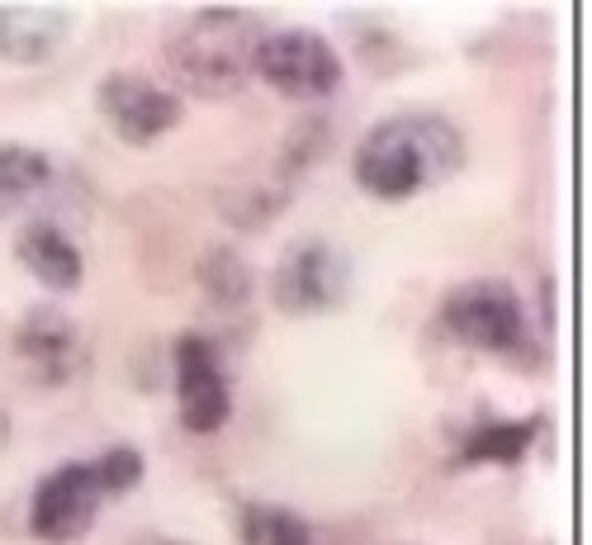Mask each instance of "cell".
Masks as SVG:
<instances>
[{
	"label": "cell",
	"mask_w": 592,
	"mask_h": 545,
	"mask_svg": "<svg viewBox=\"0 0 592 545\" xmlns=\"http://www.w3.org/2000/svg\"><path fill=\"white\" fill-rule=\"evenodd\" d=\"M465 162V138L446 114L413 109V114H389L375 128H365V138L351 152V176L365 195L389 204H403L450 181Z\"/></svg>",
	"instance_id": "6da1fadb"
},
{
	"label": "cell",
	"mask_w": 592,
	"mask_h": 545,
	"mask_svg": "<svg viewBox=\"0 0 592 545\" xmlns=\"http://www.w3.org/2000/svg\"><path fill=\"white\" fill-rule=\"evenodd\" d=\"M143 479V451L138 446H105L90 460H62L34 484L29 498V536L43 545L81 541L114 493L138 489Z\"/></svg>",
	"instance_id": "7a4b0ae2"
},
{
	"label": "cell",
	"mask_w": 592,
	"mask_h": 545,
	"mask_svg": "<svg viewBox=\"0 0 592 545\" xmlns=\"http://www.w3.org/2000/svg\"><path fill=\"white\" fill-rule=\"evenodd\" d=\"M266 38V24L252 10H195L176 24V34L166 43V62L185 91L223 100L247 86L256 62V48Z\"/></svg>",
	"instance_id": "3957f363"
},
{
	"label": "cell",
	"mask_w": 592,
	"mask_h": 545,
	"mask_svg": "<svg viewBox=\"0 0 592 545\" xmlns=\"http://www.w3.org/2000/svg\"><path fill=\"white\" fill-rule=\"evenodd\" d=\"M351 290V261L327 237L289 242L270 271V304L285 318H323Z\"/></svg>",
	"instance_id": "277c9868"
},
{
	"label": "cell",
	"mask_w": 592,
	"mask_h": 545,
	"mask_svg": "<svg viewBox=\"0 0 592 545\" xmlns=\"http://www.w3.org/2000/svg\"><path fill=\"white\" fill-rule=\"evenodd\" d=\"M252 72L266 81L270 91L289 95V100H327L341 86L346 67H341L337 43L327 34L289 24V29H266Z\"/></svg>",
	"instance_id": "5b68a950"
},
{
	"label": "cell",
	"mask_w": 592,
	"mask_h": 545,
	"mask_svg": "<svg viewBox=\"0 0 592 545\" xmlns=\"http://www.w3.org/2000/svg\"><path fill=\"white\" fill-rule=\"evenodd\" d=\"M95 109H100V119L109 124V133L133 147L157 143V138H166L185 119V100L171 86H162L157 76L133 72V67L100 76Z\"/></svg>",
	"instance_id": "8992f818"
},
{
	"label": "cell",
	"mask_w": 592,
	"mask_h": 545,
	"mask_svg": "<svg viewBox=\"0 0 592 545\" xmlns=\"http://www.w3.org/2000/svg\"><path fill=\"white\" fill-rule=\"evenodd\" d=\"M446 327L474 351H517L526 342V304L507 280H465L441 304Z\"/></svg>",
	"instance_id": "52a82bcc"
},
{
	"label": "cell",
	"mask_w": 592,
	"mask_h": 545,
	"mask_svg": "<svg viewBox=\"0 0 592 545\" xmlns=\"http://www.w3.org/2000/svg\"><path fill=\"white\" fill-rule=\"evenodd\" d=\"M171 375H176V403L185 432L214 436L233 413V384L223 370V351L204 332H180L171 351Z\"/></svg>",
	"instance_id": "ba28073f"
},
{
	"label": "cell",
	"mask_w": 592,
	"mask_h": 545,
	"mask_svg": "<svg viewBox=\"0 0 592 545\" xmlns=\"http://www.w3.org/2000/svg\"><path fill=\"white\" fill-rule=\"evenodd\" d=\"M10 346H15V361L29 370V380L48 384V389H67L86 370V332L57 304H38L24 313Z\"/></svg>",
	"instance_id": "9c48e42d"
},
{
	"label": "cell",
	"mask_w": 592,
	"mask_h": 545,
	"mask_svg": "<svg viewBox=\"0 0 592 545\" xmlns=\"http://www.w3.org/2000/svg\"><path fill=\"white\" fill-rule=\"evenodd\" d=\"M15 261L34 275L43 290L72 294L86 280V256L72 242V233H62L53 218H29L15 233Z\"/></svg>",
	"instance_id": "30bf717a"
},
{
	"label": "cell",
	"mask_w": 592,
	"mask_h": 545,
	"mask_svg": "<svg viewBox=\"0 0 592 545\" xmlns=\"http://www.w3.org/2000/svg\"><path fill=\"white\" fill-rule=\"evenodd\" d=\"M67 34H72V10L62 5H0V57L15 67L53 62Z\"/></svg>",
	"instance_id": "8fae6325"
},
{
	"label": "cell",
	"mask_w": 592,
	"mask_h": 545,
	"mask_svg": "<svg viewBox=\"0 0 592 545\" xmlns=\"http://www.w3.org/2000/svg\"><path fill=\"white\" fill-rule=\"evenodd\" d=\"M53 181L48 152L34 143H0V218L19 214L29 200H38Z\"/></svg>",
	"instance_id": "7c38bea8"
},
{
	"label": "cell",
	"mask_w": 592,
	"mask_h": 545,
	"mask_svg": "<svg viewBox=\"0 0 592 545\" xmlns=\"http://www.w3.org/2000/svg\"><path fill=\"white\" fill-rule=\"evenodd\" d=\"M536 432H540L536 418L479 422V427L465 436V446H460V465H517L521 455L531 451Z\"/></svg>",
	"instance_id": "4fadbf2b"
},
{
	"label": "cell",
	"mask_w": 592,
	"mask_h": 545,
	"mask_svg": "<svg viewBox=\"0 0 592 545\" xmlns=\"http://www.w3.org/2000/svg\"><path fill=\"white\" fill-rule=\"evenodd\" d=\"M237 531H242V545H313V527L280 503H242Z\"/></svg>",
	"instance_id": "5bb4252c"
},
{
	"label": "cell",
	"mask_w": 592,
	"mask_h": 545,
	"mask_svg": "<svg viewBox=\"0 0 592 545\" xmlns=\"http://www.w3.org/2000/svg\"><path fill=\"white\" fill-rule=\"evenodd\" d=\"M199 285H204L214 309H242L252 299V271H247V261L233 247H214V252L204 256Z\"/></svg>",
	"instance_id": "9a60e30c"
},
{
	"label": "cell",
	"mask_w": 592,
	"mask_h": 545,
	"mask_svg": "<svg viewBox=\"0 0 592 545\" xmlns=\"http://www.w3.org/2000/svg\"><path fill=\"white\" fill-rule=\"evenodd\" d=\"M10 446V413H5V403H0V451Z\"/></svg>",
	"instance_id": "2e32d148"
},
{
	"label": "cell",
	"mask_w": 592,
	"mask_h": 545,
	"mask_svg": "<svg viewBox=\"0 0 592 545\" xmlns=\"http://www.w3.org/2000/svg\"><path fill=\"white\" fill-rule=\"evenodd\" d=\"M138 545H185V541H171V536H147V541H138Z\"/></svg>",
	"instance_id": "e0dca14e"
}]
</instances>
